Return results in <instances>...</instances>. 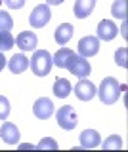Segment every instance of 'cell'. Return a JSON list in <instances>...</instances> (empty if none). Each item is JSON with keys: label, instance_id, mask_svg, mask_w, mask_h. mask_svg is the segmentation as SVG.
I'll use <instances>...</instances> for the list:
<instances>
[{"label": "cell", "instance_id": "6da1fadb", "mask_svg": "<svg viewBox=\"0 0 128 152\" xmlns=\"http://www.w3.org/2000/svg\"><path fill=\"white\" fill-rule=\"evenodd\" d=\"M99 95V101L103 104H115L118 101V97H121V86L115 78H111V76H107V78L101 80V84H99V89L96 91Z\"/></svg>", "mask_w": 128, "mask_h": 152}, {"label": "cell", "instance_id": "7a4b0ae2", "mask_svg": "<svg viewBox=\"0 0 128 152\" xmlns=\"http://www.w3.org/2000/svg\"><path fill=\"white\" fill-rule=\"evenodd\" d=\"M29 65H31L33 72H35L36 76H42V78H44V76L50 74L54 61H52L50 51H46V50H35V53H33Z\"/></svg>", "mask_w": 128, "mask_h": 152}, {"label": "cell", "instance_id": "3957f363", "mask_svg": "<svg viewBox=\"0 0 128 152\" xmlns=\"http://www.w3.org/2000/svg\"><path fill=\"white\" fill-rule=\"evenodd\" d=\"M55 120H58L59 127L65 131H71L77 127L78 124V118H77V112L71 104H65V107H59V110L55 112Z\"/></svg>", "mask_w": 128, "mask_h": 152}, {"label": "cell", "instance_id": "277c9868", "mask_svg": "<svg viewBox=\"0 0 128 152\" xmlns=\"http://www.w3.org/2000/svg\"><path fill=\"white\" fill-rule=\"evenodd\" d=\"M65 69L73 76H77V78H86V76H90V72H92V66H90V63L86 61V57H80V55L71 57Z\"/></svg>", "mask_w": 128, "mask_h": 152}, {"label": "cell", "instance_id": "5b68a950", "mask_svg": "<svg viewBox=\"0 0 128 152\" xmlns=\"http://www.w3.org/2000/svg\"><path fill=\"white\" fill-rule=\"evenodd\" d=\"M50 19H52V12H50L48 4H38V6L31 12L29 23H31L33 28H42L50 23Z\"/></svg>", "mask_w": 128, "mask_h": 152}, {"label": "cell", "instance_id": "8992f818", "mask_svg": "<svg viewBox=\"0 0 128 152\" xmlns=\"http://www.w3.org/2000/svg\"><path fill=\"white\" fill-rule=\"evenodd\" d=\"M54 103H52V99L48 97H40L36 99L35 104H33V114H35L38 120H48V118L54 114Z\"/></svg>", "mask_w": 128, "mask_h": 152}, {"label": "cell", "instance_id": "52a82bcc", "mask_svg": "<svg viewBox=\"0 0 128 152\" xmlns=\"http://www.w3.org/2000/svg\"><path fill=\"white\" fill-rule=\"evenodd\" d=\"M99 51L98 36H82L78 40V55L80 57H94Z\"/></svg>", "mask_w": 128, "mask_h": 152}, {"label": "cell", "instance_id": "ba28073f", "mask_svg": "<svg viewBox=\"0 0 128 152\" xmlns=\"http://www.w3.org/2000/svg\"><path fill=\"white\" fill-rule=\"evenodd\" d=\"M36 44H38V38H36V34L33 31H23L16 38V46L21 51H35Z\"/></svg>", "mask_w": 128, "mask_h": 152}, {"label": "cell", "instance_id": "9c48e42d", "mask_svg": "<svg viewBox=\"0 0 128 152\" xmlns=\"http://www.w3.org/2000/svg\"><path fill=\"white\" fill-rule=\"evenodd\" d=\"M96 32H98V40L109 42L118 34V27L111 21V19H101V21L98 23V31Z\"/></svg>", "mask_w": 128, "mask_h": 152}, {"label": "cell", "instance_id": "30bf717a", "mask_svg": "<svg viewBox=\"0 0 128 152\" xmlns=\"http://www.w3.org/2000/svg\"><path fill=\"white\" fill-rule=\"evenodd\" d=\"M96 91H98L96 86L86 78H80V82L75 86V95H77L80 101H92L96 97Z\"/></svg>", "mask_w": 128, "mask_h": 152}, {"label": "cell", "instance_id": "8fae6325", "mask_svg": "<svg viewBox=\"0 0 128 152\" xmlns=\"http://www.w3.org/2000/svg\"><path fill=\"white\" fill-rule=\"evenodd\" d=\"M19 129L17 126H13L12 122H4L2 127H0V139H2L6 145H17L19 142Z\"/></svg>", "mask_w": 128, "mask_h": 152}, {"label": "cell", "instance_id": "7c38bea8", "mask_svg": "<svg viewBox=\"0 0 128 152\" xmlns=\"http://www.w3.org/2000/svg\"><path fill=\"white\" fill-rule=\"evenodd\" d=\"M96 8V0H77L73 6V13L78 19H86Z\"/></svg>", "mask_w": 128, "mask_h": 152}, {"label": "cell", "instance_id": "4fadbf2b", "mask_svg": "<svg viewBox=\"0 0 128 152\" xmlns=\"http://www.w3.org/2000/svg\"><path fill=\"white\" fill-rule=\"evenodd\" d=\"M101 142V137L96 129H84L80 133V146L82 148H96Z\"/></svg>", "mask_w": 128, "mask_h": 152}, {"label": "cell", "instance_id": "5bb4252c", "mask_svg": "<svg viewBox=\"0 0 128 152\" xmlns=\"http://www.w3.org/2000/svg\"><path fill=\"white\" fill-rule=\"evenodd\" d=\"M8 69H10L13 74H21L29 69V59L25 57V53H16L8 61Z\"/></svg>", "mask_w": 128, "mask_h": 152}, {"label": "cell", "instance_id": "9a60e30c", "mask_svg": "<svg viewBox=\"0 0 128 152\" xmlns=\"http://www.w3.org/2000/svg\"><path fill=\"white\" fill-rule=\"evenodd\" d=\"M71 36H73V25H71V23H61L54 32V38L59 46H65L71 40Z\"/></svg>", "mask_w": 128, "mask_h": 152}, {"label": "cell", "instance_id": "2e32d148", "mask_svg": "<svg viewBox=\"0 0 128 152\" xmlns=\"http://www.w3.org/2000/svg\"><path fill=\"white\" fill-rule=\"evenodd\" d=\"M73 55H75L73 50H69V48H59V50L55 51V55L52 57V61H54V65L58 66V69H65Z\"/></svg>", "mask_w": 128, "mask_h": 152}, {"label": "cell", "instance_id": "e0dca14e", "mask_svg": "<svg viewBox=\"0 0 128 152\" xmlns=\"http://www.w3.org/2000/svg\"><path fill=\"white\" fill-rule=\"evenodd\" d=\"M71 91H73V88H71V82L67 78H58L54 82V95H55V97L65 99Z\"/></svg>", "mask_w": 128, "mask_h": 152}, {"label": "cell", "instance_id": "ac0fdd59", "mask_svg": "<svg viewBox=\"0 0 128 152\" xmlns=\"http://www.w3.org/2000/svg\"><path fill=\"white\" fill-rule=\"evenodd\" d=\"M111 15L117 19H126V0H115L113 2Z\"/></svg>", "mask_w": 128, "mask_h": 152}, {"label": "cell", "instance_id": "d6986e66", "mask_svg": "<svg viewBox=\"0 0 128 152\" xmlns=\"http://www.w3.org/2000/svg\"><path fill=\"white\" fill-rule=\"evenodd\" d=\"M13 44H16V40H13V36H12V32H10V31L0 32V51H8V50H12Z\"/></svg>", "mask_w": 128, "mask_h": 152}, {"label": "cell", "instance_id": "ffe728a7", "mask_svg": "<svg viewBox=\"0 0 128 152\" xmlns=\"http://www.w3.org/2000/svg\"><path fill=\"white\" fill-rule=\"evenodd\" d=\"M99 145H101L105 150H118L122 146V139L118 135H111V137H107L103 142H99Z\"/></svg>", "mask_w": 128, "mask_h": 152}, {"label": "cell", "instance_id": "44dd1931", "mask_svg": "<svg viewBox=\"0 0 128 152\" xmlns=\"http://www.w3.org/2000/svg\"><path fill=\"white\" fill-rule=\"evenodd\" d=\"M13 27V19L8 12H4V10H0V32L4 31H12Z\"/></svg>", "mask_w": 128, "mask_h": 152}, {"label": "cell", "instance_id": "7402d4cb", "mask_svg": "<svg viewBox=\"0 0 128 152\" xmlns=\"http://www.w3.org/2000/svg\"><path fill=\"white\" fill-rule=\"evenodd\" d=\"M126 57H128V50H126V48H118V50L115 51V63L118 66H122V69H126V66H128Z\"/></svg>", "mask_w": 128, "mask_h": 152}, {"label": "cell", "instance_id": "603a6c76", "mask_svg": "<svg viewBox=\"0 0 128 152\" xmlns=\"http://www.w3.org/2000/svg\"><path fill=\"white\" fill-rule=\"evenodd\" d=\"M8 116H10V101H8V97L0 95V120L4 122Z\"/></svg>", "mask_w": 128, "mask_h": 152}, {"label": "cell", "instance_id": "cb8c5ba5", "mask_svg": "<svg viewBox=\"0 0 128 152\" xmlns=\"http://www.w3.org/2000/svg\"><path fill=\"white\" fill-rule=\"evenodd\" d=\"M36 148H40V150H44V148H52V150H55L58 148V142H55L54 139H50V137H44L38 145H36Z\"/></svg>", "mask_w": 128, "mask_h": 152}, {"label": "cell", "instance_id": "d4e9b609", "mask_svg": "<svg viewBox=\"0 0 128 152\" xmlns=\"http://www.w3.org/2000/svg\"><path fill=\"white\" fill-rule=\"evenodd\" d=\"M4 4H6L10 10H21L25 6V0H2Z\"/></svg>", "mask_w": 128, "mask_h": 152}, {"label": "cell", "instance_id": "484cf974", "mask_svg": "<svg viewBox=\"0 0 128 152\" xmlns=\"http://www.w3.org/2000/svg\"><path fill=\"white\" fill-rule=\"evenodd\" d=\"M6 63H8V61H6V57H4V53L0 51V72L4 70V66H6Z\"/></svg>", "mask_w": 128, "mask_h": 152}, {"label": "cell", "instance_id": "4316f807", "mask_svg": "<svg viewBox=\"0 0 128 152\" xmlns=\"http://www.w3.org/2000/svg\"><path fill=\"white\" fill-rule=\"evenodd\" d=\"M46 4H50V6H59V4H63V0H46Z\"/></svg>", "mask_w": 128, "mask_h": 152}, {"label": "cell", "instance_id": "83f0119b", "mask_svg": "<svg viewBox=\"0 0 128 152\" xmlns=\"http://www.w3.org/2000/svg\"><path fill=\"white\" fill-rule=\"evenodd\" d=\"M19 148H36V145H31V142H23V145H19Z\"/></svg>", "mask_w": 128, "mask_h": 152}, {"label": "cell", "instance_id": "f1b7e54d", "mask_svg": "<svg viewBox=\"0 0 128 152\" xmlns=\"http://www.w3.org/2000/svg\"><path fill=\"white\" fill-rule=\"evenodd\" d=\"M122 36L126 38V21H124V19H122Z\"/></svg>", "mask_w": 128, "mask_h": 152}]
</instances>
